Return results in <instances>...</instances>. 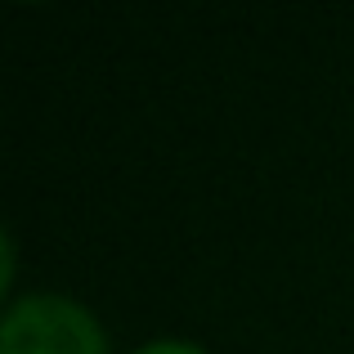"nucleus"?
<instances>
[{"instance_id": "f03ea898", "label": "nucleus", "mask_w": 354, "mask_h": 354, "mask_svg": "<svg viewBox=\"0 0 354 354\" xmlns=\"http://www.w3.org/2000/svg\"><path fill=\"white\" fill-rule=\"evenodd\" d=\"M135 354H207V350L189 346V341H153V346H139Z\"/></svg>"}, {"instance_id": "f257e3e1", "label": "nucleus", "mask_w": 354, "mask_h": 354, "mask_svg": "<svg viewBox=\"0 0 354 354\" xmlns=\"http://www.w3.org/2000/svg\"><path fill=\"white\" fill-rule=\"evenodd\" d=\"M0 354H108V337L86 305L32 292L9 305L0 323Z\"/></svg>"}]
</instances>
